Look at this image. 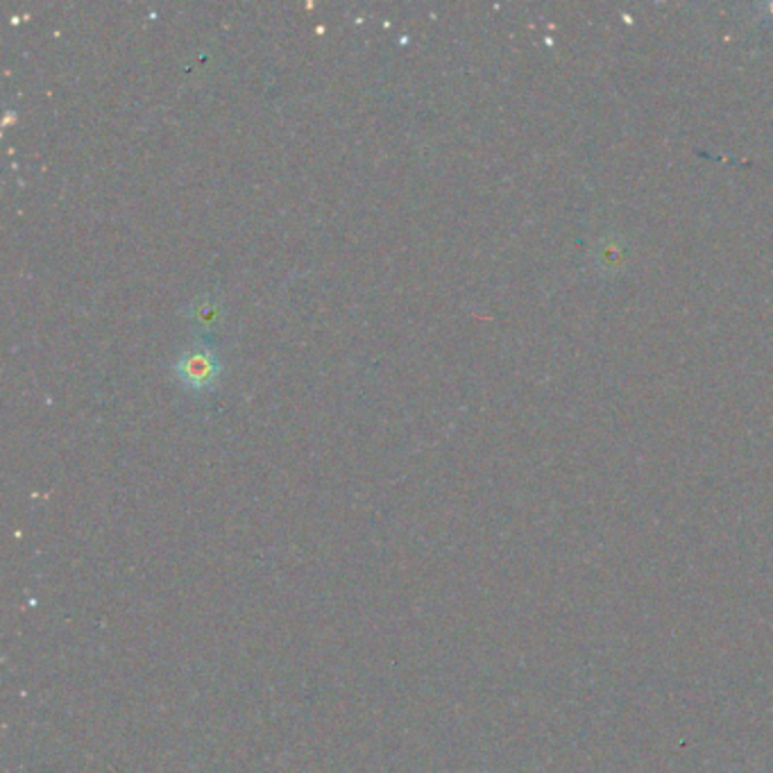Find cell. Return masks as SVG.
I'll return each instance as SVG.
<instances>
[{
	"label": "cell",
	"mask_w": 773,
	"mask_h": 773,
	"mask_svg": "<svg viewBox=\"0 0 773 773\" xmlns=\"http://www.w3.org/2000/svg\"><path fill=\"white\" fill-rule=\"evenodd\" d=\"M173 373L177 384L194 393V395H207L213 393L222 377V366L216 349L200 341L198 345L189 347L177 356L173 363Z\"/></svg>",
	"instance_id": "6da1fadb"
},
{
	"label": "cell",
	"mask_w": 773,
	"mask_h": 773,
	"mask_svg": "<svg viewBox=\"0 0 773 773\" xmlns=\"http://www.w3.org/2000/svg\"><path fill=\"white\" fill-rule=\"evenodd\" d=\"M187 321L200 341H209L222 325V304L213 295L198 297L187 309Z\"/></svg>",
	"instance_id": "7a4b0ae2"
}]
</instances>
